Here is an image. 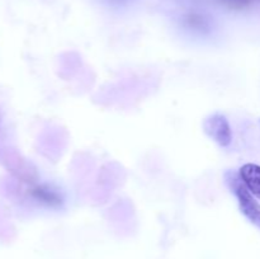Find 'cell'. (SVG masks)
Listing matches in <instances>:
<instances>
[{"label": "cell", "instance_id": "1", "mask_svg": "<svg viewBox=\"0 0 260 259\" xmlns=\"http://www.w3.org/2000/svg\"><path fill=\"white\" fill-rule=\"evenodd\" d=\"M223 179L230 192L236 197L240 212L254 226L260 229V203L256 201L255 196L248 189L244 180L241 179L240 173L235 170H228L223 174Z\"/></svg>", "mask_w": 260, "mask_h": 259}, {"label": "cell", "instance_id": "2", "mask_svg": "<svg viewBox=\"0 0 260 259\" xmlns=\"http://www.w3.org/2000/svg\"><path fill=\"white\" fill-rule=\"evenodd\" d=\"M203 131L210 139L222 147H228L233 141V132L228 118L221 113L211 114L203 121Z\"/></svg>", "mask_w": 260, "mask_h": 259}, {"label": "cell", "instance_id": "3", "mask_svg": "<svg viewBox=\"0 0 260 259\" xmlns=\"http://www.w3.org/2000/svg\"><path fill=\"white\" fill-rule=\"evenodd\" d=\"M239 173L248 189L260 200V165L248 163L240 168Z\"/></svg>", "mask_w": 260, "mask_h": 259}]
</instances>
